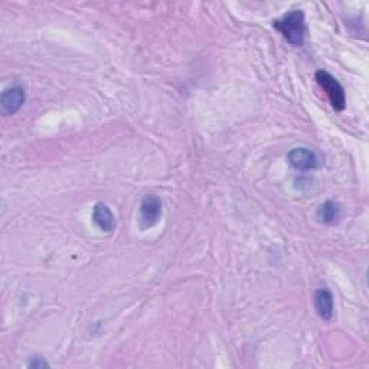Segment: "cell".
I'll return each instance as SVG.
<instances>
[{"mask_svg":"<svg viewBox=\"0 0 369 369\" xmlns=\"http://www.w3.org/2000/svg\"><path fill=\"white\" fill-rule=\"evenodd\" d=\"M275 28L283 35V38L289 44L294 47L303 45L306 35L305 13L302 10L287 12L281 19H277L275 22Z\"/></svg>","mask_w":369,"mask_h":369,"instance_id":"cell-1","label":"cell"},{"mask_svg":"<svg viewBox=\"0 0 369 369\" xmlns=\"http://www.w3.org/2000/svg\"><path fill=\"white\" fill-rule=\"evenodd\" d=\"M316 81L326 92L327 99H329L335 110L338 112L344 110V108L346 107V95H345L344 87L340 86L339 81L333 75H331L329 73H326L323 70L316 73Z\"/></svg>","mask_w":369,"mask_h":369,"instance_id":"cell-2","label":"cell"},{"mask_svg":"<svg viewBox=\"0 0 369 369\" xmlns=\"http://www.w3.org/2000/svg\"><path fill=\"white\" fill-rule=\"evenodd\" d=\"M26 99L25 88L21 84H13L8 87L0 95V108L5 116H13L21 110Z\"/></svg>","mask_w":369,"mask_h":369,"instance_id":"cell-3","label":"cell"},{"mask_svg":"<svg viewBox=\"0 0 369 369\" xmlns=\"http://www.w3.org/2000/svg\"><path fill=\"white\" fill-rule=\"evenodd\" d=\"M287 160H289V163L296 170L300 172L314 170L316 168H319L320 163L318 155L307 147H296L290 150V153L287 155Z\"/></svg>","mask_w":369,"mask_h":369,"instance_id":"cell-4","label":"cell"},{"mask_svg":"<svg viewBox=\"0 0 369 369\" xmlns=\"http://www.w3.org/2000/svg\"><path fill=\"white\" fill-rule=\"evenodd\" d=\"M162 214V201L156 195H147L140 205V224L143 228L157 224Z\"/></svg>","mask_w":369,"mask_h":369,"instance_id":"cell-5","label":"cell"},{"mask_svg":"<svg viewBox=\"0 0 369 369\" xmlns=\"http://www.w3.org/2000/svg\"><path fill=\"white\" fill-rule=\"evenodd\" d=\"M92 220L95 225H97L103 232H107V234H112L116 228V218L112 209L103 202H97L94 205Z\"/></svg>","mask_w":369,"mask_h":369,"instance_id":"cell-6","label":"cell"},{"mask_svg":"<svg viewBox=\"0 0 369 369\" xmlns=\"http://www.w3.org/2000/svg\"><path fill=\"white\" fill-rule=\"evenodd\" d=\"M314 307L323 320H331L333 316V296L331 290L319 289L313 297Z\"/></svg>","mask_w":369,"mask_h":369,"instance_id":"cell-7","label":"cell"},{"mask_svg":"<svg viewBox=\"0 0 369 369\" xmlns=\"http://www.w3.org/2000/svg\"><path fill=\"white\" fill-rule=\"evenodd\" d=\"M342 215V207L335 201H326L318 208L316 218L323 224H335L339 221Z\"/></svg>","mask_w":369,"mask_h":369,"instance_id":"cell-8","label":"cell"},{"mask_svg":"<svg viewBox=\"0 0 369 369\" xmlns=\"http://www.w3.org/2000/svg\"><path fill=\"white\" fill-rule=\"evenodd\" d=\"M29 368H47L48 366V362L47 361H44L42 358H39V357H36V359L34 358L32 359V362H29V365H28Z\"/></svg>","mask_w":369,"mask_h":369,"instance_id":"cell-9","label":"cell"}]
</instances>
